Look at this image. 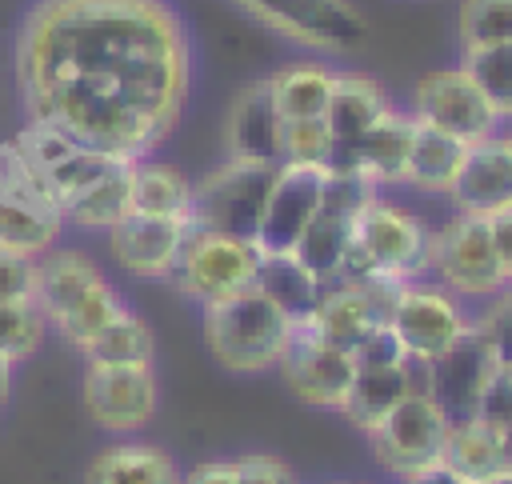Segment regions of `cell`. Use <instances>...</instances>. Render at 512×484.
<instances>
[{"mask_svg": "<svg viewBox=\"0 0 512 484\" xmlns=\"http://www.w3.org/2000/svg\"><path fill=\"white\" fill-rule=\"evenodd\" d=\"M28 120L144 160L184 116L192 48L168 0H36L16 36Z\"/></svg>", "mask_w": 512, "mask_h": 484, "instance_id": "1", "label": "cell"}, {"mask_svg": "<svg viewBox=\"0 0 512 484\" xmlns=\"http://www.w3.org/2000/svg\"><path fill=\"white\" fill-rule=\"evenodd\" d=\"M432 272V228L388 200H368L352 228V252L344 264L348 284L396 288Z\"/></svg>", "mask_w": 512, "mask_h": 484, "instance_id": "2", "label": "cell"}, {"mask_svg": "<svg viewBox=\"0 0 512 484\" xmlns=\"http://www.w3.org/2000/svg\"><path fill=\"white\" fill-rule=\"evenodd\" d=\"M296 316H288L272 296H264L256 284L204 304V344L228 372H268L280 364L284 348L296 336Z\"/></svg>", "mask_w": 512, "mask_h": 484, "instance_id": "3", "label": "cell"}, {"mask_svg": "<svg viewBox=\"0 0 512 484\" xmlns=\"http://www.w3.org/2000/svg\"><path fill=\"white\" fill-rule=\"evenodd\" d=\"M256 268H260V252L252 240H236L188 220L180 256L172 264V284L196 304H216L252 288Z\"/></svg>", "mask_w": 512, "mask_h": 484, "instance_id": "4", "label": "cell"}, {"mask_svg": "<svg viewBox=\"0 0 512 484\" xmlns=\"http://www.w3.org/2000/svg\"><path fill=\"white\" fill-rule=\"evenodd\" d=\"M280 164H248V160H224L212 168L200 184H192V224L236 236V240H256L260 212L268 184Z\"/></svg>", "mask_w": 512, "mask_h": 484, "instance_id": "5", "label": "cell"}, {"mask_svg": "<svg viewBox=\"0 0 512 484\" xmlns=\"http://www.w3.org/2000/svg\"><path fill=\"white\" fill-rule=\"evenodd\" d=\"M368 200H376V184H368L356 172H332L328 168L324 204L292 252L320 284H336L344 276V264L352 252V228H356V216Z\"/></svg>", "mask_w": 512, "mask_h": 484, "instance_id": "6", "label": "cell"}, {"mask_svg": "<svg viewBox=\"0 0 512 484\" xmlns=\"http://www.w3.org/2000/svg\"><path fill=\"white\" fill-rule=\"evenodd\" d=\"M448 416L444 408L424 392V388H412L372 432V452H376V464L400 480H412L428 468L440 464V448H444V436H448Z\"/></svg>", "mask_w": 512, "mask_h": 484, "instance_id": "7", "label": "cell"}, {"mask_svg": "<svg viewBox=\"0 0 512 484\" xmlns=\"http://www.w3.org/2000/svg\"><path fill=\"white\" fill-rule=\"evenodd\" d=\"M388 324L400 336L408 360L428 364L472 328V316L456 304L448 288L428 280H408V284H396L388 296Z\"/></svg>", "mask_w": 512, "mask_h": 484, "instance_id": "8", "label": "cell"}, {"mask_svg": "<svg viewBox=\"0 0 512 484\" xmlns=\"http://www.w3.org/2000/svg\"><path fill=\"white\" fill-rule=\"evenodd\" d=\"M248 16L316 52H356L368 40V20L352 0H236Z\"/></svg>", "mask_w": 512, "mask_h": 484, "instance_id": "9", "label": "cell"}, {"mask_svg": "<svg viewBox=\"0 0 512 484\" xmlns=\"http://www.w3.org/2000/svg\"><path fill=\"white\" fill-rule=\"evenodd\" d=\"M432 272L440 288H448L452 296L492 300L508 288V276L492 248L488 220L464 212H456L440 232H432Z\"/></svg>", "mask_w": 512, "mask_h": 484, "instance_id": "10", "label": "cell"}, {"mask_svg": "<svg viewBox=\"0 0 512 484\" xmlns=\"http://www.w3.org/2000/svg\"><path fill=\"white\" fill-rule=\"evenodd\" d=\"M324 188H328V168L324 164H292L284 160L268 184L264 196V212H260V228H256V252L260 256H284L296 252L304 228L312 224V216L324 204Z\"/></svg>", "mask_w": 512, "mask_h": 484, "instance_id": "11", "label": "cell"}, {"mask_svg": "<svg viewBox=\"0 0 512 484\" xmlns=\"http://www.w3.org/2000/svg\"><path fill=\"white\" fill-rule=\"evenodd\" d=\"M80 404L92 424L108 432H132L156 416L160 384L152 364H88L80 380Z\"/></svg>", "mask_w": 512, "mask_h": 484, "instance_id": "12", "label": "cell"}, {"mask_svg": "<svg viewBox=\"0 0 512 484\" xmlns=\"http://www.w3.org/2000/svg\"><path fill=\"white\" fill-rule=\"evenodd\" d=\"M412 116L464 144H480L496 136V124H500V116L492 112V104L480 96V88L464 68H440L420 76L412 92Z\"/></svg>", "mask_w": 512, "mask_h": 484, "instance_id": "13", "label": "cell"}, {"mask_svg": "<svg viewBox=\"0 0 512 484\" xmlns=\"http://www.w3.org/2000/svg\"><path fill=\"white\" fill-rule=\"evenodd\" d=\"M496 368H500L496 352H492L488 336L472 320V328L448 352H440L436 360L424 364V384L420 388L444 408V416L452 424L456 420H472L476 404H480V396H484V388H488Z\"/></svg>", "mask_w": 512, "mask_h": 484, "instance_id": "14", "label": "cell"}, {"mask_svg": "<svg viewBox=\"0 0 512 484\" xmlns=\"http://www.w3.org/2000/svg\"><path fill=\"white\" fill-rule=\"evenodd\" d=\"M276 368H280V380L288 384V392L300 404L328 408V412H340V404L352 388V376H356L352 356L344 348H332L328 340L312 336L304 324H296V336L284 348Z\"/></svg>", "mask_w": 512, "mask_h": 484, "instance_id": "15", "label": "cell"}, {"mask_svg": "<svg viewBox=\"0 0 512 484\" xmlns=\"http://www.w3.org/2000/svg\"><path fill=\"white\" fill-rule=\"evenodd\" d=\"M388 296L392 288H376V284H324L320 300L312 304V312L300 320L312 336L328 340L332 348L352 352L376 324L388 320Z\"/></svg>", "mask_w": 512, "mask_h": 484, "instance_id": "16", "label": "cell"}, {"mask_svg": "<svg viewBox=\"0 0 512 484\" xmlns=\"http://www.w3.org/2000/svg\"><path fill=\"white\" fill-rule=\"evenodd\" d=\"M224 144L232 160L284 164V116L272 100L268 80H252L232 96L224 120Z\"/></svg>", "mask_w": 512, "mask_h": 484, "instance_id": "17", "label": "cell"}, {"mask_svg": "<svg viewBox=\"0 0 512 484\" xmlns=\"http://www.w3.org/2000/svg\"><path fill=\"white\" fill-rule=\"evenodd\" d=\"M412 136H416V116H404L392 108L360 140H352L348 148H336L328 168L332 172H356L368 184H404Z\"/></svg>", "mask_w": 512, "mask_h": 484, "instance_id": "18", "label": "cell"}, {"mask_svg": "<svg viewBox=\"0 0 512 484\" xmlns=\"http://www.w3.org/2000/svg\"><path fill=\"white\" fill-rule=\"evenodd\" d=\"M184 232H188V220L128 212L116 228H108V252L124 272L144 276V280H164L172 276Z\"/></svg>", "mask_w": 512, "mask_h": 484, "instance_id": "19", "label": "cell"}, {"mask_svg": "<svg viewBox=\"0 0 512 484\" xmlns=\"http://www.w3.org/2000/svg\"><path fill=\"white\" fill-rule=\"evenodd\" d=\"M452 204L464 216L492 220L512 208V148L504 136H488L480 144H468L464 168L452 184Z\"/></svg>", "mask_w": 512, "mask_h": 484, "instance_id": "20", "label": "cell"}, {"mask_svg": "<svg viewBox=\"0 0 512 484\" xmlns=\"http://www.w3.org/2000/svg\"><path fill=\"white\" fill-rule=\"evenodd\" d=\"M180 480L184 476L168 456V448L152 440L104 444L84 468V484H180Z\"/></svg>", "mask_w": 512, "mask_h": 484, "instance_id": "21", "label": "cell"}, {"mask_svg": "<svg viewBox=\"0 0 512 484\" xmlns=\"http://www.w3.org/2000/svg\"><path fill=\"white\" fill-rule=\"evenodd\" d=\"M388 112H392V100L372 76L336 72V84H332V96H328V108H324V124L332 132V152L360 140Z\"/></svg>", "mask_w": 512, "mask_h": 484, "instance_id": "22", "label": "cell"}, {"mask_svg": "<svg viewBox=\"0 0 512 484\" xmlns=\"http://www.w3.org/2000/svg\"><path fill=\"white\" fill-rule=\"evenodd\" d=\"M440 468H448L464 484H480L496 472H508L512 464H508L504 436L472 416V420L448 424V436H444V448H440Z\"/></svg>", "mask_w": 512, "mask_h": 484, "instance_id": "23", "label": "cell"}, {"mask_svg": "<svg viewBox=\"0 0 512 484\" xmlns=\"http://www.w3.org/2000/svg\"><path fill=\"white\" fill-rule=\"evenodd\" d=\"M36 272H40L36 300H40L48 324H56L72 304H80L104 280V272L84 252H76V248H52V252H44L36 260Z\"/></svg>", "mask_w": 512, "mask_h": 484, "instance_id": "24", "label": "cell"}, {"mask_svg": "<svg viewBox=\"0 0 512 484\" xmlns=\"http://www.w3.org/2000/svg\"><path fill=\"white\" fill-rule=\"evenodd\" d=\"M412 388H420L412 376V364H404V368H356L352 388L340 404V416L352 428L372 432Z\"/></svg>", "mask_w": 512, "mask_h": 484, "instance_id": "25", "label": "cell"}, {"mask_svg": "<svg viewBox=\"0 0 512 484\" xmlns=\"http://www.w3.org/2000/svg\"><path fill=\"white\" fill-rule=\"evenodd\" d=\"M464 156H468V144L432 128V124H420L416 120V136H412V152H408V172H404V184L420 188V192H452L460 168H464Z\"/></svg>", "mask_w": 512, "mask_h": 484, "instance_id": "26", "label": "cell"}, {"mask_svg": "<svg viewBox=\"0 0 512 484\" xmlns=\"http://www.w3.org/2000/svg\"><path fill=\"white\" fill-rule=\"evenodd\" d=\"M60 224H64L60 212L0 188V252L40 260L44 252H52V244L60 236Z\"/></svg>", "mask_w": 512, "mask_h": 484, "instance_id": "27", "label": "cell"}, {"mask_svg": "<svg viewBox=\"0 0 512 484\" xmlns=\"http://www.w3.org/2000/svg\"><path fill=\"white\" fill-rule=\"evenodd\" d=\"M332 84H336V72L316 60H296L268 76L272 100L284 120H320L328 108Z\"/></svg>", "mask_w": 512, "mask_h": 484, "instance_id": "28", "label": "cell"}, {"mask_svg": "<svg viewBox=\"0 0 512 484\" xmlns=\"http://www.w3.org/2000/svg\"><path fill=\"white\" fill-rule=\"evenodd\" d=\"M132 212L140 216H192V180L176 164L132 160Z\"/></svg>", "mask_w": 512, "mask_h": 484, "instance_id": "29", "label": "cell"}, {"mask_svg": "<svg viewBox=\"0 0 512 484\" xmlns=\"http://www.w3.org/2000/svg\"><path fill=\"white\" fill-rule=\"evenodd\" d=\"M128 212H132V160L112 168L108 176H100L96 184H88L64 204V220L80 228H96V232L116 228Z\"/></svg>", "mask_w": 512, "mask_h": 484, "instance_id": "30", "label": "cell"}, {"mask_svg": "<svg viewBox=\"0 0 512 484\" xmlns=\"http://www.w3.org/2000/svg\"><path fill=\"white\" fill-rule=\"evenodd\" d=\"M80 356L88 364H152L156 336L140 312L124 308L108 328H100L92 340L80 344Z\"/></svg>", "mask_w": 512, "mask_h": 484, "instance_id": "31", "label": "cell"}, {"mask_svg": "<svg viewBox=\"0 0 512 484\" xmlns=\"http://www.w3.org/2000/svg\"><path fill=\"white\" fill-rule=\"evenodd\" d=\"M256 288H260L264 296H272V300H276L288 316H296V320H304V316L312 312V304L320 300V292H324V284H320L292 252H284V256H260Z\"/></svg>", "mask_w": 512, "mask_h": 484, "instance_id": "32", "label": "cell"}, {"mask_svg": "<svg viewBox=\"0 0 512 484\" xmlns=\"http://www.w3.org/2000/svg\"><path fill=\"white\" fill-rule=\"evenodd\" d=\"M460 68L472 76V84L492 104V112L500 120H512V44L464 52V64Z\"/></svg>", "mask_w": 512, "mask_h": 484, "instance_id": "33", "label": "cell"}, {"mask_svg": "<svg viewBox=\"0 0 512 484\" xmlns=\"http://www.w3.org/2000/svg\"><path fill=\"white\" fill-rule=\"evenodd\" d=\"M120 164H128V160L108 156V152H96V148H84V144H72L56 164L44 168V176H48V184H52L60 208H64L76 192H84L88 184H96L100 176H108V172L120 168Z\"/></svg>", "mask_w": 512, "mask_h": 484, "instance_id": "34", "label": "cell"}, {"mask_svg": "<svg viewBox=\"0 0 512 484\" xmlns=\"http://www.w3.org/2000/svg\"><path fill=\"white\" fill-rule=\"evenodd\" d=\"M124 308H128V304H124V296H120L108 280H100V284H96L80 304H72V308H68L52 328H56L68 344H76V348H80V344H84V340H92L100 328H108Z\"/></svg>", "mask_w": 512, "mask_h": 484, "instance_id": "35", "label": "cell"}, {"mask_svg": "<svg viewBox=\"0 0 512 484\" xmlns=\"http://www.w3.org/2000/svg\"><path fill=\"white\" fill-rule=\"evenodd\" d=\"M464 52L512 44V0H460Z\"/></svg>", "mask_w": 512, "mask_h": 484, "instance_id": "36", "label": "cell"}, {"mask_svg": "<svg viewBox=\"0 0 512 484\" xmlns=\"http://www.w3.org/2000/svg\"><path fill=\"white\" fill-rule=\"evenodd\" d=\"M48 332V316L40 308V300H16V304H0V352L16 364L28 360Z\"/></svg>", "mask_w": 512, "mask_h": 484, "instance_id": "37", "label": "cell"}, {"mask_svg": "<svg viewBox=\"0 0 512 484\" xmlns=\"http://www.w3.org/2000/svg\"><path fill=\"white\" fill-rule=\"evenodd\" d=\"M284 160L292 164H324L332 160V132L320 120H284Z\"/></svg>", "mask_w": 512, "mask_h": 484, "instance_id": "38", "label": "cell"}, {"mask_svg": "<svg viewBox=\"0 0 512 484\" xmlns=\"http://www.w3.org/2000/svg\"><path fill=\"white\" fill-rule=\"evenodd\" d=\"M348 356H352L356 368H404V364H412L408 352H404V344H400V336L392 332L388 320L376 324V328H372Z\"/></svg>", "mask_w": 512, "mask_h": 484, "instance_id": "39", "label": "cell"}, {"mask_svg": "<svg viewBox=\"0 0 512 484\" xmlns=\"http://www.w3.org/2000/svg\"><path fill=\"white\" fill-rule=\"evenodd\" d=\"M476 328L488 336V344L496 352V364L512 372V284L500 296H492V308L476 320Z\"/></svg>", "mask_w": 512, "mask_h": 484, "instance_id": "40", "label": "cell"}, {"mask_svg": "<svg viewBox=\"0 0 512 484\" xmlns=\"http://www.w3.org/2000/svg\"><path fill=\"white\" fill-rule=\"evenodd\" d=\"M36 260L32 256H12L0 252V304H16V300H36Z\"/></svg>", "mask_w": 512, "mask_h": 484, "instance_id": "41", "label": "cell"}, {"mask_svg": "<svg viewBox=\"0 0 512 484\" xmlns=\"http://www.w3.org/2000/svg\"><path fill=\"white\" fill-rule=\"evenodd\" d=\"M476 420L496 428V432H504V424L512 420V372L508 368L492 372V380H488V388H484V396L476 404Z\"/></svg>", "mask_w": 512, "mask_h": 484, "instance_id": "42", "label": "cell"}, {"mask_svg": "<svg viewBox=\"0 0 512 484\" xmlns=\"http://www.w3.org/2000/svg\"><path fill=\"white\" fill-rule=\"evenodd\" d=\"M236 472H240V484H300L296 468L272 452H248L236 460Z\"/></svg>", "mask_w": 512, "mask_h": 484, "instance_id": "43", "label": "cell"}, {"mask_svg": "<svg viewBox=\"0 0 512 484\" xmlns=\"http://www.w3.org/2000/svg\"><path fill=\"white\" fill-rule=\"evenodd\" d=\"M180 484H240V472H236V460H204Z\"/></svg>", "mask_w": 512, "mask_h": 484, "instance_id": "44", "label": "cell"}, {"mask_svg": "<svg viewBox=\"0 0 512 484\" xmlns=\"http://www.w3.org/2000/svg\"><path fill=\"white\" fill-rule=\"evenodd\" d=\"M488 232H492V248L500 256V268H504V276L512 284V208L500 212V216H492L488 220Z\"/></svg>", "mask_w": 512, "mask_h": 484, "instance_id": "45", "label": "cell"}, {"mask_svg": "<svg viewBox=\"0 0 512 484\" xmlns=\"http://www.w3.org/2000/svg\"><path fill=\"white\" fill-rule=\"evenodd\" d=\"M404 484H464V480L436 464V468H428V472H420V476H412V480H404Z\"/></svg>", "mask_w": 512, "mask_h": 484, "instance_id": "46", "label": "cell"}, {"mask_svg": "<svg viewBox=\"0 0 512 484\" xmlns=\"http://www.w3.org/2000/svg\"><path fill=\"white\" fill-rule=\"evenodd\" d=\"M12 368H16V364L0 352V408L8 404V392H12Z\"/></svg>", "mask_w": 512, "mask_h": 484, "instance_id": "47", "label": "cell"}, {"mask_svg": "<svg viewBox=\"0 0 512 484\" xmlns=\"http://www.w3.org/2000/svg\"><path fill=\"white\" fill-rule=\"evenodd\" d=\"M480 484H512V468H508V472H496V476H488V480H480Z\"/></svg>", "mask_w": 512, "mask_h": 484, "instance_id": "48", "label": "cell"}, {"mask_svg": "<svg viewBox=\"0 0 512 484\" xmlns=\"http://www.w3.org/2000/svg\"><path fill=\"white\" fill-rule=\"evenodd\" d=\"M500 436H504V448H508V464H512V420L504 424V432H500Z\"/></svg>", "mask_w": 512, "mask_h": 484, "instance_id": "49", "label": "cell"}, {"mask_svg": "<svg viewBox=\"0 0 512 484\" xmlns=\"http://www.w3.org/2000/svg\"><path fill=\"white\" fill-rule=\"evenodd\" d=\"M504 140H508V148H512V132H508V136H504Z\"/></svg>", "mask_w": 512, "mask_h": 484, "instance_id": "50", "label": "cell"}]
</instances>
